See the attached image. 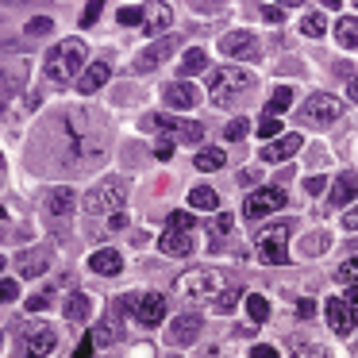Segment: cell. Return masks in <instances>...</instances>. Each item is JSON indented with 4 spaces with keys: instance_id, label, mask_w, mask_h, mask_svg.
Listing matches in <instances>:
<instances>
[{
    "instance_id": "26",
    "label": "cell",
    "mask_w": 358,
    "mask_h": 358,
    "mask_svg": "<svg viewBox=\"0 0 358 358\" xmlns=\"http://www.w3.org/2000/svg\"><path fill=\"white\" fill-rule=\"evenodd\" d=\"M170 20H173L170 8H150V20L143 24V31H147V35H162L166 27H170Z\"/></svg>"
},
{
    "instance_id": "45",
    "label": "cell",
    "mask_w": 358,
    "mask_h": 358,
    "mask_svg": "<svg viewBox=\"0 0 358 358\" xmlns=\"http://www.w3.org/2000/svg\"><path fill=\"white\" fill-rule=\"evenodd\" d=\"M343 227H347V231H358V204L347 212V216H343Z\"/></svg>"
},
{
    "instance_id": "35",
    "label": "cell",
    "mask_w": 358,
    "mask_h": 358,
    "mask_svg": "<svg viewBox=\"0 0 358 358\" xmlns=\"http://www.w3.org/2000/svg\"><path fill=\"white\" fill-rule=\"evenodd\" d=\"M339 281H358V255L355 258H347V262L339 266V273H335Z\"/></svg>"
},
{
    "instance_id": "11",
    "label": "cell",
    "mask_w": 358,
    "mask_h": 358,
    "mask_svg": "<svg viewBox=\"0 0 358 358\" xmlns=\"http://www.w3.org/2000/svg\"><path fill=\"white\" fill-rule=\"evenodd\" d=\"M173 47H178V39H155L139 58H135V73H150V70H158V66H162L166 58L173 55Z\"/></svg>"
},
{
    "instance_id": "46",
    "label": "cell",
    "mask_w": 358,
    "mask_h": 358,
    "mask_svg": "<svg viewBox=\"0 0 358 358\" xmlns=\"http://www.w3.org/2000/svg\"><path fill=\"white\" fill-rule=\"evenodd\" d=\"M231 224H235L231 212H220V216H216V231H231Z\"/></svg>"
},
{
    "instance_id": "54",
    "label": "cell",
    "mask_w": 358,
    "mask_h": 358,
    "mask_svg": "<svg viewBox=\"0 0 358 358\" xmlns=\"http://www.w3.org/2000/svg\"><path fill=\"white\" fill-rule=\"evenodd\" d=\"M304 358H327V355H324V350H308Z\"/></svg>"
},
{
    "instance_id": "10",
    "label": "cell",
    "mask_w": 358,
    "mask_h": 358,
    "mask_svg": "<svg viewBox=\"0 0 358 358\" xmlns=\"http://www.w3.org/2000/svg\"><path fill=\"white\" fill-rule=\"evenodd\" d=\"M58 347V335L50 327H31L20 343V358H50Z\"/></svg>"
},
{
    "instance_id": "50",
    "label": "cell",
    "mask_w": 358,
    "mask_h": 358,
    "mask_svg": "<svg viewBox=\"0 0 358 358\" xmlns=\"http://www.w3.org/2000/svg\"><path fill=\"white\" fill-rule=\"evenodd\" d=\"M343 301H347V308H350V312H355V316H358V285H350V293L343 296Z\"/></svg>"
},
{
    "instance_id": "5",
    "label": "cell",
    "mask_w": 358,
    "mask_h": 358,
    "mask_svg": "<svg viewBox=\"0 0 358 358\" xmlns=\"http://www.w3.org/2000/svg\"><path fill=\"white\" fill-rule=\"evenodd\" d=\"M339 116H343V101L331 96V93H312L308 101H304V108H301V120L312 124V127H327Z\"/></svg>"
},
{
    "instance_id": "39",
    "label": "cell",
    "mask_w": 358,
    "mask_h": 358,
    "mask_svg": "<svg viewBox=\"0 0 358 358\" xmlns=\"http://www.w3.org/2000/svg\"><path fill=\"white\" fill-rule=\"evenodd\" d=\"M0 293H4V301H16V296H20V285H16V281H12V278H4V281H0Z\"/></svg>"
},
{
    "instance_id": "42",
    "label": "cell",
    "mask_w": 358,
    "mask_h": 358,
    "mask_svg": "<svg viewBox=\"0 0 358 358\" xmlns=\"http://www.w3.org/2000/svg\"><path fill=\"white\" fill-rule=\"evenodd\" d=\"M258 12H262V16L270 20V24H281V20H285V16H281V8H278V4H262Z\"/></svg>"
},
{
    "instance_id": "7",
    "label": "cell",
    "mask_w": 358,
    "mask_h": 358,
    "mask_svg": "<svg viewBox=\"0 0 358 358\" xmlns=\"http://www.w3.org/2000/svg\"><path fill=\"white\" fill-rule=\"evenodd\" d=\"M178 293H185V296L224 293V278H220V270H189L178 278Z\"/></svg>"
},
{
    "instance_id": "27",
    "label": "cell",
    "mask_w": 358,
    "mask_h": 358,
    "mask_svg": "<svg viewBox=\"0 0 358 358\" xmlns=\"http://www.w3.org/2000/svg\"><path fill=\"white\" fill-rule=\"evenodd\" d=\"M335 35H339V47H358V20L343 16L339 27H335Z\"/></svg>"
},
{
    "instance_id": "13",
    "label": "cell",
    "mask_w": 358,
    "mask_h": 358,
    "mask_svg": "<svg viewBox=\"0 0 358 358\" xmlns=\"http://www.w3.org/2000/svg\"><path fill=\"white\" fill-rule=\"evenodd\" d=\"M324 312H327V324H331L335 335H350V331H355L358 316L347 308V301H343V296H331V301L324 304Z\"/></svg>"
},
{
    "instance_id": "30",
    "label": "cell",
    "mask_w": 358,
    "mask_h": 358,
    "mask_svg": "<svg viewBox=\"0 0 358 358\" xmlns=\"http://www.w3.org/2000/svg\"><path fill=\"white\" fill-rule=\"evenodd\" d=\"M247 312H250V320H255V324H262V320L270 316V304H266V296L250 293V296H247Z\"/></svg>"
},
{
    "instance_id": "41",
    "label": "cell",
    "mask_w": 358,
    "mask_h": 358,
    "mask_svg": "<svg viewBox=\"0 0 358 358\" xmlns=\"http://www.w3.org/2000/svg\"><path fill=\"white\" fill-rule=\"evenodd\" d=\"M93 347H96V339H93V335H85V339L78 343V350H73V358H89V355H93Z\"/></svg>"
},
{
    "instance_id": "15",
    "label": "cell",
    "mask_w": 358,
    "mask_h": 358,
    "mask_svg": "<svg viewBox=\"0 0 358 358\" xmlns=\"http://www.w3.org/2000/svg\"><path fill=\"white\" fill-rule=\"evenodd\" d=\"M196 331H201V316H189V312H185V316H178V320H173V327L166 331V343H178V347H181V343L196 339Z\"/></svg>"
},
{
    "instance_id": "36",
    "label": "cell",
    "mask_w": 358,
    "mask_h": 358,
    "mask_svg": "<svg viewBox=\"0 0 358 358\" xmlns=\"http://www.w3.org/2000/svg\"><path fill=\"white\" fill-rule=\"evenodd\" d=\"M93 339H96V347H108V343H116V327L96 324V327H93Z\"/></svg>"
},
{
    "instance_id": "51",
    "label": "cell",
    "mask_w": 358,
    "mask_h": 358,
    "mask_svg": "<svg viewBox=\"0 0 358 358\" xmlns=\"http://www.w3.org/2000/svg\"><path fill=\"white\" fill-rule=\"evenodd\" d=\"M250 355H255V358H281L278 350H273V347H266V343H262V347H255Z\"/></svg>"
},
{
    "instance_id": "22",
    "label": "cell",
    "mask_w": 358,
    "mask_h": 358,
    "mask_svg": "<svg viewBox=\"0 0 358 358\" xmlns=\"http://www.w3.org/2000/svg\"><path fill=\"white\" fill-rule=\"evenodd\" d=\"M66 320H70V324H85L89 320V296L85 293H73L70 301H66Z\"/></svg>"
},
{
    "instance_id": "17",
    "label": "cell",
    "mask_w": 358,
    "mask_h": 358,
    "mask_svg": "<svg viewBox=\"0 0 358 358\" xmlns=\"http://www.w3.org/2000/svg\"><path fill=\"white\" fill-rule=\"evenodd\" d=\"M350 196H358V178L350 170H343L339 178H335V189H331V196H327V204H347Z\"/></svg>"
},
{
    "instance_id": "44",
    "label": "cell",
    "mask_w": 358,
    "mask_h": 358,
    "mask_svg": "<svg viewBox=\"0 0 358 358\" xmlns=\"http://www.w3.org/2000/svg\"><path fill=\"white\" fill-rule=\"evenodd\" d=\"M96 16H101V4H89V8H85V16H81V24H85V27H93V24H96Z\"/></svg>"
},
{
    "instance_id": "53",
    "label": "cell",
    "mask_w": 358,
    "mask_h": 358,
    "mask_svg": "<svg viewBox=\"0 0 358 358\" xmlns=\"http://www.w3.org/2000/svg\"><path fill=\"white\" fill-rule=\"evenodd\" d=\"M108 227H112V231H124V227H127V216H124V212H120V216H112Z\"/></svg>"
},
{
    "instance_id": "9",
    "label": "cell",
    "mask_w": 358,
    "mask_h": 358,
    "mask_svg": "<svg viewBox=\"0 0 358 358\" xmlns=\"http://www.w3.org/2000/svg\"><path fill=\"white\" fill-rule=\"evenodd\" d=\"M278 208H285V193H281L278 185H266V189H258V193L247 196L243 216H247V220H262V216H270V212H278Z\"/></svg>"
},
{
    "instance_id": "32",
    "label": "cell",
    "mask_w": 358,
    "mask_h": 358,
    "mask_svg": "<svg viewBox=\"0 0 358 358\" xmlns=\"http://www.w3.org/2000/svg\"><path fill=\"white\" fill-rule=\"evenodd\" d=\"M193 224H196V220L189 216V212H170V220H166L170 231H193Z\"/></svg>"
},
{
    "instance_id": "48",
    "label": "cell",
    "mask_w": 358,
    "mask_h": 358,
    "mask_svg": "<svg viewBox=\"0 0 358 358\" xmlns=\"http://www.w3.org/2000/svg\"><path fill=\"white\" fill-rule=\"evenodd\" d=\"M324 185H327L324 178H308V181H304V189H308L312 196H316V193H324Z\"/></svg>"
},
{
    "instance_id": "20",
    "label": "cell",
    "mask_w": 358,
    "mask_h": 358,
    "mask_svg": "<svg viewBox=\"0 0 358 358\" xmlns=\"http://www.w3.org/2000/svg\"><path fill=\"white\" fill-rule=\"evenodd\" d=\"M158 247H162L166 255H189V250H193V235L189 231H166L162 239H158Z\"/></svg>"
},
{
    "instance_id": "34",
    "label": "cell",
    "mask_w": 358,
    "mask_h": 358,
    "mask_svg": "<svg viewBox=\"0 0 358 358\" xmlns=\"http://www.w3.org/2000/svg\"><path fill=\"white\" fill-rule=\"evenodd\" d=\"M235 304H239V289H227L224 296H216V301H212V308H216V312H231Z\"/></svg>"
},
{
    "instance_id": "40",
    "label": "cell",
    "mask_w": 358,
    "mask_h": 358,
    "mask_svg": "<svg viewBox=\"0 0 358 358\" xmlns=\"http://www.w3.org/2000/svg\"><path fill=\"white\" fill-rule=\"evenodd\" d=\"M224 135H227V139H243V135H247V120H231Z\"/></svg>"
},
{
    "instance_id": "25",
    "label": "cell",
    "mask_w": 358,
    "mask_h": 358,
    "mask_svg": "<svg viewBox=\"0 0 358 358\" xmlns=\"http://www.w3.org/2000/svg\"><path fill=\"white\" fill-rule=\"evenodd\" d=\"M224 162H227V155H224V150H216V147H208V150H201V155H196V170H204V173L224 170Z\"/></svg>"
},
{
    "instance_id": "3",
    "label": "cell",
    "mask_w": 358,
    "mask_h": 358,
    "mask_svg": "<svg viewBox=\"0 0 358 358\" xmlns=\"http://www.w3.org/2000/svg\"><path fill=\"white\" fill-rule=\"evenodd\" d=\"M124 201H127V181H120V178H104L101 185H96L93 193L85 196V212H89V216H104V212L120 216Z\"/></svg>"
},
{
    "instance_id": "29",
    "label": "cell",
    "mask_w": 358,
    "mask_h": 358,
    "mask_svg": "<svg viewBox=\"0 0 358 358\" xmlns=\"http://www.w3.org/2000/svg\"><path fill=\"white\" fill-rule=\"evenodd\" d=\"M289 104H293V93H289L285 85L273 89V93H270V108H266V112H270V120H273V116H281V112H285Z\"/></svg>"
},
{
    "instance_id": "37",
    "label": "cell",
    "mask_w": 358,
    "mask_h": 358,
    "mask_svg": "<svg viewBox=\"0 0 358 358\" xmlns=\"http://www.w3.org/2000/svg\"><path fill=\"white\" fill-rule=\"evenodd\" d=\"M273 135H281V124L278 120H262L258 124V139H273Z\"/></svg>"
},
{
    "instance_id": "18",
    "label": "cell",
    "mask_w": 358,
    "mask_h": 358,
    "mask_svg": "<svg viewBox=\"0 0 358 358\" xmlns=\"http://www.w3.org/2000/svg\"><path fill=\"white\" fill-rule=\"evenodd\" d=\"M166 104H173V108H193L196 89L189 81H173V85H166Z\"/></svg>"
},
{
    "instance_id": "28",
    "label": "cell",
    "mask_w": 358,
    "mask_h": 358,
    "mask_svg": "<svg viewBox=\"0 0 358 358\" xmlns=\"http://www.w3.org/2000/svg\"><path fill=\"white\" fill-rule=\"evenodd\" d=\"M204 66H208V58H204V50L201 47H193L185 55V62H181V78H189V73H201Z\"/></svg>"
},
{
    "instance_id": "47",
    "label": "cell",
    "mask_w": 358,
    "mask_h": 358,
    "mask_svg": "<svg viewBox=\"0 0 358 358\" xmlns=\"http://www.w3.org/2000/svg\"><path fill=\"white\" fill-rule=\"evenodd\" d=\"M296 316H304V320L316 316V301H301V304H296Z\"/></svg>"
},
{
    "instance_id": "1",
    "label": "cell",
    "mask_w": 358,
    "mask_h": 358,
    "mask_svg": "<svg viewBox=\"0 0 358 358\" xmlns=\"http://www.w3.org/2000/svg\"><path fill=\"white\" fill-rule=\"evenodd\" d=\"M81 62H85V43H81V39H66V43H58V47L47 55L43 73H47L55 85H66V81L81 70Z\"/></svg>"
},
{
    "instance_id": "19",
    "label": "cell",
    "mask_w": 358,
    "mask_h": 358,
    "mask_svg": "<svg viewBox=\"0 0 358 358\" xmlns=\"http://www.w3.org/2000/svg\"><path fill=\"white\" fill-rule=\"evenodd\" d=\"M73 189H66V185H58V189H50L47 193V212L50 216H66V212H73Z\"/></svg>"
},
{
    "instance_id": "2",
    "label": "cell",
    "mask_w": 358,
    "mask_h": 358,
    "mask_svg": "<svg viewBox=\"0 0 358 358\" xmlns=\"http://www.w3.org/2000/svg\"><path fill=\"white\" fill-rule=\"evenodd\" d=\"M250 85H255V78H250V70H243V66H224V70L208 73V93H212V101H216L220 108L231 104L235 96H243Z\"/></svg>"
},
{
    "instance_id": "43",
    "label": "cell",
    "mask_w": 358,
    "mask_h": 358,
    "mask_svg": "<svg viewBox=\"0 0 358 358\" xmlns=\"http://www.w3.org/2000/svg\"><path fill=\"white\" fill-rule=\"evenodd\" d=\"M27 31H31V35H47V31H50V20H47V16H43V20H31V24H27Z\"/></svg>"
},
{
    "instance_id": "31",
    "label": "cell",
    "mask_w": 358,
    "mask_h": 358,
    "mask_svg": "<svg viewBox=\"0 0 358 358\" xmlns=\"http://www.w3.org/2000/svg\"><path fill=\"white\" fill-rule=\"evenodd\" d=\"M143 12H147V8H139V4H124V8H120V24H124V27H135V24H147V20H143Z\"/></svg>"
},
{
    "instance_id": "16",
    "label": "cell",
    "mask_w": 358,
    "mask_h": 358,
    "mask_svg": "<svg viewBox=\"0 0 358 358\" xmlns=\"http://www.w3.org/2000/svg\"><path fill=\"white\" fill-rule=\"evenodd\" d=\"M112 78V66L108 62H93V66H89V70L85 73H81V81H78V89H81V93H96V89H101L104 85V81H108Z\"/></svg>"
},
{
    "instance_id": "49",
    "label": "cell",
    "mask_w": 358,
    "mask_h": 358,
    "mask_svg": "<svg viewBox=\"0 0 358 358\" xmlns=\"http://www.w3.org/2000/svg\"><path fill=\"white\" fill-rule=\"evenodd\" d=\"M50 304V296L43 293V296H31V301H27V312H39V308H47Z\"/></svg>"
},
{
    "instance_id": "24",
    "label": "cell",
    "mask_w": 358,
    "mask_h": 358,
    "mask_svg": "<svg viewBox=\"0 0 358 358\" xmlns=\"http://www.w3.org/2000/svg\"><path fill=\"white\" fill-rule=\"evenodd\" d=\"M89 262H93V270H96V273H120V266H124L116 250H96V255L89 258Z\"/></svg>"
},
{
    "instance_id": "6",
    "label": "cell",
    "mask_w": 358,
    "mask_h": 358,
    "mask_svg": "<svg viewBox=\"0 0 358 358\" xmlns=\"http://www.w3.org/2000/svg\"><path fill=\"white\" fill-rule=\"evenodd\" d=\"M143 127H162L170 139H178V143H201L204 139V127L196 124V120H178V116H147L143 120Z\"/></svg>"
},
{
    "instance_id": "21",
    "label": "cell",
    "mask_w": 358,
    "mask_h": 358,
    "mask_svg": "<svg viewBox=\"0 0 358 358\" xmlns=\"http://www.w3.org/2000/svg\"><path fill=\"white\" fill-rule=\"evenodd\" d=\"M189 204H193L196 212H216V204H220V196H216V189H208V185H201V189H193L189 193Z\"/></svg>"
},
{
    "instance_id": "4",
    "label": "cell",
    "mask_w": 358,
    "mask_h": 358,
    "mask_svg": "<svg viewBox=\"0 0 358 358\" xmlns=\"http://www.w3.org/2000/svg\"><path fill=\"white\" fill-rule=\"evenodd\" d=\"M258 258L270 266L289 262V224H270L258 231Z\"/></svg>"
},
{
    "instance_id": "38",
    "label": "cell",
    "mask_w": 358,
    "mask_h": 358,
    "mask_svg": "<svg viewBox=\"0 0 358 358\" xmlns=\"http://www.w3.org/2000/svg\"><path fill=\"white\" fill-rule=\"evenodd\" d=\"M155 158H158V162H170V158H173V143L170 139L155 143Z\"/></svg>"
},
{
    "instance_id": "52",
    "label": "cell",
    "mask_w": 358,
    "mask_h": 358,
    "mask_svg": "<svg viewBox=\"0 0 358 358\" xmlns=\"http://www.w3.org/2000/svg\"><path fill=\"white\" fill-rule=\"evenodd\" d=\"M347 96L358 104V73H355V78H347Z\"/></svg>"
},
{
    "instance_id": "12",
    "label": "cell",
    "mask_w": 358,
    "mask_h": 358,
    "mask_svg": "<svg viewBox=\"0 0 358 358\" xmlns=\"http://www.w3.org/2000/svg\"><path fill=\"white\" fill-rule=\"evenodd\" d=\"M220 50L227 58H258V39L250 31H227L220 39Z\"/></svg>"
},
{
    "instance_id": "14",
    "label": "cell",
    "mask_w": 358,
    "mask_h": 358,
    "mask_svg": "<svg viewBox=\"0 0 358 358\" xmlns=\"http://www.w3.org/2000/svg\"><path fill=\"white\" fill-rule=\"evenodd\" d=\"M296 150H301V135L289 131V135H281L278 143H266V147H262V162H289Z\"/></svg>"
},
{
    "instance_id": "33",
    "label": "cell",
    "mask_w": 358,
    "mask_h": 358,
    "mask_svg": "<svg viewBox=\"0 0 358 358\" xmlns=\"http://www.w3.org/2000/svg\"><path fill=\"white\" fill-rule=\"evenodd\" d=\"M301 31L308 35V39H316V35H324V16H320V12H312V16H304V20H301Z\"/></svg>"
},
{
    "instance_id": "23",
    "label": "cell",
    "mask_w": 358,
    "mask_h": 358,
    "mask_svg": "<svg viewBox=\"0 0 358 358\" xmlns=\"http://www.w3.org/2000/svg\"><path fill=\"white\" fill-rule=\"evenodd\" d=\"M47 266H50V255H47V250H31V255H24V258H20V270H24L27 278L43 273Z\"/></svg>"
},
{
    "instance_id": "8",
    "label": "cell",
    "mask_w": 358,
    "mask_h": 358,
    "mask_svg": "<svg viewBox=\"0 0 358 358\" xmlns=\"http://www.w3.org/2000/svg\"><path fill=\"white\" fill-rule=\"evenodd\" d=\"M127 308L135 312L139 324L155 327V324H162V316H166V296L162 293H131L127 296Z\"/></svg>"
}]
</instances>
